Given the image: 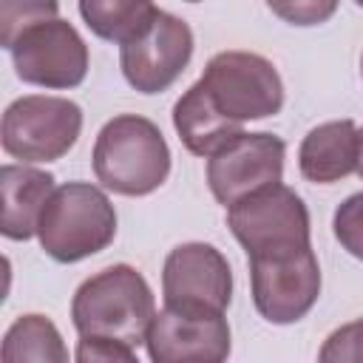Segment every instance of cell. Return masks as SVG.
Wrapping results in <instances>:
<instances>
[{
	"label": "cell",
	"mask_w": 363,
	"mask_h": 363,
	"mask_svg": "<svg viewBox=\"0 0 363 363\" xmlns=\"http://www.w3.org/2000/svg\"><path fill=\"white\" fill-rule=\"evenodd\" d=\"M354 173L363 179V128H357V170Z\"/></svg>",
	"instance_id": "603a6c76"
},
{
	"label": "cell",
	"mask_w": 363,
	"mask_h": 363,
	"mask_svg": "<svg viewBox=\"0 0 363 363\" xmlns=\"http://www.w3.org/2000/svg\"><path fill=\"white\" fill-rule=\"evenodd\" d=\"M54 176L28 167V164H3L0 190H3V235L11 241H28L37 235L40 213L54 193Z\"/></svg>",
	"instance_id": "5bb4252c"
},
{
	"label": "cell",
	"mask_w": 363,
	"mask_h": 363,
	"mask_svg": "<svg viewBox=\"0 0 363 363\" xmlns=\"http://www.w3.org/2000/svg\"><path fill=\"white\" fill-rule=\"evenodd\" d=\"M173 128L182 139V145L193 156H213L224 142H230L235 133H241L244 125L227 119L218 105L213 102L204 82H193L173 105Z\"/></svg>",
	"instance_id": "9a60e30c"
},
{
	"label": "cell",
	"mask_w": 363,
	"mask_h": 363,
	"mask_svg": "<svg viewBox=\"0 0 363 363\" xmlns=\"http://www.w3.org/2000/svg\"><path fill=\"white\" fill-rule=\"evenodd\" d=\"M301 176L312 184H335L357 170V125L332 119L312 128L298 147Z\"/></svg>",
	"instance_id": "4fadbf2b"
},
{
	"label": "cell",
	"mask_w": 363,
	"mask_h": 363,
	"mask_svg": "<svg viewBox=\"0 0 363 363\" xmlns=\"http://www.w3.org/2000/svg\"><path fill=\"white\" fill-rule=\"evenodd\" d=\"M193 57V31L190 26L170 14L162 11L156 14L153 26L119 45V65L130 88L139 94H162L167 91L190 65Z\"/></svg>",
	"instance_id": "8fae6325"
},
{
	"label": "cell",
	"mask_w": 363,
	"mask_h": 363,
	"mask_svg": "<svg viewBox=\"0 0 363 363\" xmlns=\"http://www.w3.org/2000/svg\"><path fill=\"white\" fill-rule=\"evenodd\" d=\"M187 3H199V0H187Z\"/></svg>",
	"instance_id": "484cf974"
},
{
	"label": "cell",
	"mask_w": 363,
	"mask_h": 363,
	"mask_svg": "<svg viewBox=\"0 0 363 363\" xmlns=\"http://www.w3.org/2000/svg\"><path fill=\"white\" fill-rule=\"evenodd\" d=\"M286 145L275 133H235L207 156V187L218 204L233 201L284 179Z\"/></svg>",
	"instance_id": "30bf717a"
},
{
	"label": "cell",
	"mask_w": 363,
	"mask_h": 363,
	"mask_svg": "<svg viewBox=\"0 0 363 363\" xmlns=\"http://www.w3.org/2000/svg\"><path fill=\"white\" fill-rule=\"evenodd\" d=\"M164 306L224 315L233 301V269L224 252L204 241H187L167 252L162 267Z\"/></svg>",
	"instance_id": "ba28073f"
},
{
	"label": "cell",
	"mask_w": 363,
	"mask_h": 363,
	"mask_svg": "<svg viewBox=\"0 0 363 363\" xmlns=\"http://www.w3.org/2000/svg\"><path fill=\"white\" fill-rule=\"evenodd\" d=\"M227 227L247 258L301 250L312 244L309 210L284 182L267 184L227 207Z\"/></svg>",
	"instance_id": "277c9868"
},
{
	"label": "cell",
	"mask_w": 363,
	"mask_h": 363,
	"mask_svg": "<svg viewBox=\"0 0 363 363\" xmlns=\"http://www.w3.org/2000/svg\"><path fill=\"white\" fill-rule=\"evenodd\" d=\"M91 162L96 182L119 196H147L170 176V147L162 130L139 113L108 119L96 133Z\"/></svg>",
	"instance_id": "7a4b0ae2"
},
{
	"label": "cell",
	"mask_w": 363,
	"mask_h": 363,
	"mask_svg": "<svg viewBox=\"0 0 363 363\" xmlns=\"http://www.w3.org/2000/svg\"><path fill=\"white\" fill-rule=\"evenodd\" d=\"M116 235V210L105 190L91 182H65L48 196L37 238L48 258L77 264L102 252Z\"/></svg>",
	"instance_id": "3957f363"
},
{
	"label": "cell",
	"mask_w": 363,
	"mask_h": 363,
	"mask_svg": "<svg viewBox=\"0 0 363 363\" xmlns=\"http://www.w3.org/2000/svg\"><path fill=\"white\" fill-rule=\"evenodd\" d=\"M74 357L79 363H136V349L122 340H113V337L79 335Z\"/></svg>",
	"instance_id": "7402d4cb"
},
{
	"label": "cell",
	"mask_w": 363,
	"mask_h": 363,
	"mask_svg": "<svg viewBox=\"0 0 363 363\" xmlns=\"http://www.w3.org/2000/svg\"><path fill=\"white\" fill-rule=\"evenodd\" d=\"M318 357L323 363H343V360L363 363V318L360 320H352V323H346L340 329H335L323 340Z\"/></svg>",
	"instance_id": "44dd1931"
},
{
	"label": "cell",
	"mask_w": 363,
	"mask_h": 363,
	"mask_svg": "<svg viewBox=\"0 0 363 363\" xmlns=\"http://www.w3.org/2000/svg\"><path fill=\"white\" fill-rule=\"evenodd\" d=\"M79 14L99 40L125 45L153 26L159 9L153 0H79Z\"/></svg>",
	"instance_id": "2e32d148"
},
{
	"label": "cell",
	"mask_w": 363,
	"mask_h": 363,
	"mask_svg": "<svg viewBox=\"0 0 363 363\" xmlns=\"http://www.w3.org/2000/svg\"><path fill=\"white\" fill-rule=\"evenodd\" d=\"M147 357L156 363H218L230 357V323L224 315L162 306L147 329Z\"/></svg>",
	"instance_id": "7c38bea8"
},
{
	"label": "cell",
	"mask_w": 363,
	"mask_h": 363,
	"mask_svg": "<svg viewBox=\"0 0 363 363\" xmlns=\"http://www.w3.org/2000/svg\"><path fill=\"white\" fill-rule=\"evenodd\" d=\"M250 264V289L258 315L275 326L298 323L309 315L320 295V267L318 255L309 247L252 255Z\"/></svg>",
	"instance_id": "52a82bcc"
},
{
	"label": "cell",
	"mask_w": 363,
	"mask_h": 363,
	"mask_svg": "<svg viewBox=\"0 0 363 363\" xmlns=\"http://www.w3.org/2000/svg\"><path fill=\"white\" fill-rule=\"evenodd\" d=\"M82 108L65 96L28 94L14 99L0 125L3 150L23 164L57 162L79 139Z\"/></svg>",
	"instance_id": "5b68a950"
},
{
	"label": "cell",
	"mask_w": 363,
	"mask_h": 363,
	"mask_svg": "<svg viewBox=\"0 0 363 363\" xmlns=\"http://www.w3.org/2000/svg\"><path fill=\"white\" fill-rule=\"evenodd\" d=\"M264 3L269 6L275 17H281L289 26H301V28L326 23L340 6V0H264Z\"/></svg>",
	"instance_id": "ffe728a7"
},
{
	"label": "cell",
	"mask_w": 363,
	"mask_h": 363,
	"mask_svg": "<svg viewBox=\"0 0 363 363\" xmlns=\"http://www.w3.org/2000/svg\"><path fill=\"white\" fill-rule=\"evenodd\" d=\"M14 71L23 82L68 91L82 85L88 74V45L68 20H45L17 37L9 48Z\"/></svg>",
	"instance_id": "9c48e42d"
},
{
	"label": "cell",
	"mask_w": 363,
	"mask_h": 363,
	"mask_svg": "<svg viewBox=\"0 0 363 363\" xmlns=\"http://www.w3.org/2000/svg\"><path fill=\"white\" fill-rule=\"evenodd\" d=\"M354 3H357V6H360V9H363V0H354Z\"/></svg>",
	"instance_id": "cb8c5ba5"
},
{
	"label": "cell",
	"mask_w": 363,
	"mask_h": 363,
	"mask_svg": "<svg viewBox=\"0 0 363 363\" xmlns=\"http://www.w3.org/2000/svg\"><path fill=\"white\" fill-rule=\"evenodd\" d=\"M6 363H17V360H54V363H65L68 360V349L62 343L60 329L54 326V320H48L45 315H20L3 335V349H0Z\"/></svg>",
	"instance_id": "e0dca14e"
},
{
	"label": "cell",
	"mask_w": 363,
	"mask_h": 363,
	"mask_svg": "<svg viewBox=\"0 0 363 363\" xmlns=\"http://www.w3.org/2000/svg\"><path fill=\"white\" fill-rule=\"evenodd\" d=\"M360 74H363V57H360Z\"/></svg>",
	"instance_id": "d4e9b609"
},
{
	"label": "cell",
	"mask_w": 363,
	"mask_h": 363,
	"mask_svg": "<svg viewBox=\"0 0 363 363\" xmlns=\"http://www.w3.org/2000/svg\"><path fill=\"white\" fill-rule=\"evenodd\" d=\"M332 230H335V238L340 241V247L349 255H354L357 261H363V190L352 193L346 201L337 204Z\"/></svg>",
	"instance_id": "d6986e66"
},
{
	"label": "cell",
	"mask_w": 363,
	"mask_h": 363,
	"mask_svg": "<svg viewBox=\"0 0 363 363\" xmlns=\"http://www.w3.org/2000/svg\"><path fill=\"white\" fill-rule=\"evenodd\" d=\"M156 312L150 284L130 264H113L85 278L71 301V323L77 335L113 337L133 349L147 340Z\"/></svg>",
	"instance_id": "6da1fadb"
},
{
	"label": "cell",
	"mask_w": 363,
	"mask_h": 363,
	"mask_svg": "<svg viewBox=\"0 0 363 363\" xmlns=\"http://www.w3.org/2000/svg\"><path fill=\"white\" fill-rule=\"evenodd\" d=\"M218 111L244 125L275 116L284 108V82L278 68L252 51H218L199 77Z\"/></svg>",
	"instance_id": "8992f818"
},
{
	"label": "cell",
	"mask_w": 363,
	"mask_h": 363,
	"mask_svg": "<svg viewBox=\"0 0 363 363\" xmlns=\"http://www.w3.org/2000/svg\"><path fill=\"white\" fill-rule=\"evenodd\" d=\"M60 0H0V43L11 48L17 37L45 20H57Z\"/></svg>",
	"instance_id": "ac0fdd59"
}]
</instances>
